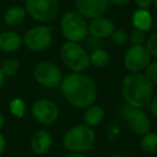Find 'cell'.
<instances>
[{"instance_id":"obj_15","label":"cell","mask_w":157,"mask_h":157,"mask_svg":"<svg viewBox=\"0 0 157 157\" xmlns=\"http://www.w3.org/2000/svg\"><path fill=\"white\" fill-rule=\"evenodd\" d=\"M23 45V37L14 30H6L0 33V50L6 53H13Z\"/></svg>"},{"instance_id":"obj_33","label":"cell","mask_w":157,"mask_h":157,"mask_svg":"<svg viewBox=\"0 0 157 157\" xmlns=\"http://www.w3.org/2000/svg\"><path fill=\"white\" fill-rule=\"evenodd\" d=\"M5 125V115L2 114V112L0 111V129L2 128Z\"/></svg>"},{"instance_id":"obj_27","label":"cell","mask_w":157,"mask_h":157,"mask_svg":"<svg viewBox=\"0 0 157 157\" xmlns=\"http://www.w3.org/2000/svg\"><path fill=\"white\" fill-rule=\"evenodd\" d=\"M135 2L139 9L148 10L154 3V0H135Z\"/></svg>"},{"instance_id":"obj_13","label":"cell","mask_w":157,"mask_h":157,"mask_svg":"<svg viewBox=\"0 0 157 157\" xmlns=\"http://www.w3.org/2000/svg\"><path fill=\"white\" fill-rule=\"evenodd\" d=\"M115 29V24L113 21L105 15L93 18L88 24V33L97 39L109 38Z\"/></svg>"},{"instance_id":"obj_16","label":"cell","mask_w":157,"mask_h":157,"mask_svg":"<svg viewBox=\"0 0 157 157\" xmlns=\"http://www.w3.org/2000/svg\"><path fill=\"white\" fill-rule=\"evenodd\" d=\"M105 115V112L103 110L102 107H100L99 105H92L90 107H87L85 109V112L83 114V121L84 125L86 126L93 127L98 126L101 122L103 121Z\"/></svg>"},{"instance_id":"obj_32","label":"cell","mask_w":157,"mask_h":157,"mask_svg":"<svg viewBox=\"0 0 157 157\" xmlns=\"http://www.w3.org/2000/svg\"><path fill=\"white\" fill-rule=\"evenodd\" d=\"M65 157H86L84 154H76V153H69Z\"/></svg>"},{"instance_id":"obj_11","label":"cell","mask_w":157,"mask_h":157,"mask_svg":"<svg viewBox=\"0 0 157 157\" xmlns=\"http://www.w3.org/2000/svg\"><path fill=\"white\" fill-rule=\"evenodd\" d=\"M31 114L33 118L40 124L50 126L56 123V121L58 120L59 109L53 100L42 98L37 100L33 105Z\"/></svg>"},{"instance_id":"obj_26","label":"cell","mask_w":157,"mask_h":157,"mask_svg":"<svg viewBox=\"0 0 157 157\" xmlns=\"http://www.w3.org/2000/svg\"><path fill=\"white\" fill-rule=\"evenodd\" d=\"M145 74L153 82V84H157V60L150 63V65L145 69Z\"/></svg>"},{"instance_id":"obj_25","label":"cell","mask_w":157,"mask_h":157,"mask_svg":"<svg viewBox=\"0 0 157 157\" xmlns=\"http://www.w3.org/2000/svg\"><path fill=\"white\" fill-rule=\"evenodd\" d=\"M145 48L150 53L151 56L157 57V33L152 35L147 40L145 41Z\"/></svg>"},{"instance_id":"obj_9","label":"cell","mask_w":157,"mask_h":157,"mask_svg":"<svg viewBox=\"0 0 157 157\" xmlns=\"http://www.w3.org/2000/svg\"><path fill=\"white\" fill-rule=\"evenodd\" d=\"M122 110H124L122 117L126 121L127 126L132 133H135L136 136H143L151 130L150 117L142 109L131 108L126 103Z\"/></svg>"},{"instance_id":"obj_22","label":"cell","mask_w":157,"mask_h":157,"mask_svg":"<svg viewBox=\"0 0 157 157\" xmlns=\"http://www.w3.org/2000/svg\"><path fill=\"white\" fill-rule=\"evenodd\" d=\"M10 113L16 118H23L26 113V103L23 99L14 98L9 103Z\"/></svg>"},{"instance_id":"obj_34","label":"cell","mask_w":157,"mask_h":157,"mask_svg":"<svg viewBox=\"0 0 157 157\" xmlns=\"http://www.w3.org/2000/svg\"><path fill=\"white\" fill-rule=\"evenodd\" d=\"M111 157H125V156H123V155H121V154H115V155H113V156H111Z\"/></svg>"},{"instance_id":"obj_5","label":"cell","mask_w":157,"mask_h":157,"mask_svg":"<svg viewBox=\"0 0 157 157\" xmlns=\"http://www.w3.org/2000/svg\"><path fill=\"white\" fill-rule=\"evenodd\" d=\"M59 57L71 72H84L90 66V54L80 43L65 42L59 50Z\"/></svg>"},{"instance_id":"obj_10","label":"cell","mask_w":157,"mask_h":157,"mask_svg":"<svg viewBox=\"0 0 157 157\" xmlns=\"http://www.w3.org/2000/svg\"><path fill=\"white\" fill-rule=\"evenodd\" d=\"M151 63V55L144 45H131L124 55L125 68L130 73L142 72Z\"/></svg>"},{"instance_id":"obj_7","label":"cell","mask_w":157,"mask_h":157,"mask_svg":"<svg viewBox=\"0 0 157 157\" xmlns=\"http://www.w3.org/2000/svg\"><path fill=\"white\" fill-rule=\"evenodd\" d=\"M33 75L38 84L48 88L57 87L63 81V72L59 67L48 60H42L36 63L33 70Z\"/></svg>"},{"instance_id":"obj_35","label":"cell","mask_w":157,"mask_h":157,"mask_svg":"<svg viewBox=\"0 0 157 157\" xmlns=\"http://www.w3.org/2000/svg\"><path fill=\"white\" fill-rule=\"evenodd\" d=\"M153 5H154L155 7L157 8V0H154V3H153Z\"/></svg>"},{"instance_id":"obj_30","label":"cell","mask_w":157,"mask_h":157,"mask_svg":"<svg viewBox=\"0 0 157 157\" xmlns=\"http://www.w3.org/2000/svg\"><path fill=\"white\" fill-rule=\"evenodd\" d=\"M6 146H7V140L5 136L0 132V155L3 154V152L6 151Z\"/></svg>"},{"instance_id":"obj_20","label":"cell","mask_w":157,"mask_h":157,"mask_svg":"<svg viewBox=\"0 0 157 157\" xmlns=\"http://www.w3.org/2000/svg\"><path fill=\"white\" fill-rule=\"evenodd\" d=\"M0 69L5 74L6 78H11V76H15L16 74L20 72L21 69V63L17 58L15 57H8L0 65Z\"/></svg>"},{"instance_id":"obj_19","label":"cell","mask_w":157,"mask_h":157,"mask_svg":"<svg viewBox=\"0 0 157 157\" xmlns=\"http://www.w3.org/2000/svg\"><path fill=\"white\" fill-rule=\"evenodd\" d=\"M90 65H93L95 68L102 69V68L109 66L110 61H111V56L105 50L98 48V50L93 51L90 54Z\"/></svg>"},{"instance_id":"obj_18","label":"cell","mask_w":157,"mask_h":157,"mask_svg":"<svg viewBox=\"0 0 157 157\" xmlns=\"http://www.w3.org/2000/svg\"><path fill=\"white\" fill-rule=\"evenodd\" d=\"M26 15L27 12L24 7L14 6L6 11L5 15H3V22L9 27H16L24 22Z\"/></svg>"},{"instance_id":"obj_21","label":"cell","mask_w":157,"mask_h":157,"mask_svg":"<svg viewBox=\"0 0 157 157\" xmlns=\"http://www.w3.org/2000/svg\"><path fill=\"white\" fill-rule=\"evenodd\" d=\"M141 140H140V147L143 150L144 152L150 153H157V132H153V131H148L147 133L141 136Z\"/></svg>"},{"instance_id":"obj_29","label":"cell","mask_w":157,"mask_h":157,"mask_svg":"<svg viewBox=\"0 0 157 157\" xmlns=\"http://www.w3.org/2000/svg\"><path fill=\"white\" fill-rule=\"evenodd\" d=\"M130 1L131 0H109L110 3L117 6V7H124V6H127L130 3Z\"/></svg>"},{"instance_id":"obj_1","label":"cell","mask_w":157,"mask_h":157,"mask_svg":"<svg viewBox=\"0 0 157 157\" xmlns=\"http://www.w3.org/2000/svg\"><path fill=\"white\" fill-rule=\"evenodd\" d=\"M60 90L66 100L76 109H86L97 98V86L84 72H71L63 78Z\"/></svg>"},{"instance_id":"obj_24","label":"cell","mask_w":157,"mask_h":157,"mask_svg":"<svg viewBox=\"0 0 157 157\" xmlns=\"http://www.w3.org/2000/svg\"><path fill=\"white\" fill-rule=\"evenodd\" d=\"M128 38L131 45H143L144 42L146 41L145 33L136 28L131 30V33L128 35Z\"/></svg>"},{"instance_id":"obj_23","label":"cell","mask_w":157,"mask_h":157,"mask_svg":"<svg viewBox=\"0 0 157 157\" xmlns=\"http://www.w3.org/2000/svg\"><path fill=\"white\" fill-rule=\"evenodd\" d=\"M110 38H111L112 43L116 46H125L129 42L128 33L122 29H115L110 36Z\"/></svg>"},{"instance_id":"obj_17","label":"cell","mask_w":157,"mask_h":157,"mask_svg":"<svg viewBox=\"0 0 157 157\" xmlns=\"http://www.w3.org/2000/svg\"><path fill=\"white\" fill-rule=\"evenodd\" d=\"M131 22L136 29H139L141 31H148L152 28L153 25V16L148 10L138 9L133 12Z\"/></svg>"},{"instance_id":"obj_3","label":"cell","mask_w":157,"mask_h":157,"mask_svg":"<svg viewBox=\"0 0 157 157\" xmlns=\"http://www.w3.org/2000/svg\"><path fill=\"white\" fill-rule=\"evenodd\" d=\"M96 143V133L86 125H78L65 133L63 144L70 153L84 154L90 151Z\"/></svg>"},{"instance_id":"obj_37","label":"cell","mask_w":157,"mask_h":157,"mask_svg":"<svg viewBox=\"0 0 157 157\" xmlns=\"http://www.w3.org/2000/svg\"><path fill=\"white\" fill-rule=\"evenodd\" d=\"M0 20H1V17H0Z\"/></svg>"},{"instance_id":"obj_4","label":"cell","mask_w":157,"mask_h":157,"mask_svg":"<svg viewBox=\"0 0 157 157\" xmlns=\"http://www.w3.org/2000/svg\"><path fill=\"white\" fill-rule=\"evenodd\" d=\"M63 37L69 42L80 43L88 36V23L78 11H68L59 23Z\"/></svg>"},{"instance_id":"obj_12","label":"cell","mask_w":157,"mask_h":157,"mask_svg":"<svg viewBox=\"0 0 157 157\" xmlns=\"http://www.w3.org/2000/svg\"><path fill=\"white\" fill-rule=\"evenodd\" d=\"M109 5V0H75L76 11L90 20L105 15Z\"/></svg>"},{"instance_id":"obj_8","label":"cell","mask_w":157,"mask_h":157,"mask_svg":"<svg viewBox=\"0 0 157 157\" xmlns=\"http://www.w3.org/2000/svg\"><path fill=\"white\" fill-rule=\"evenodd\" d=\"M53 42V26H33L25 33L23 44L33 52L46 50Z\"/></svg>"},{"instance_id":"obj_31","label":"cell","mask_w":157,"mask_h":157,"mask_svg":"<svg viewBox=\"0 0 157 157\" xmlns=\"http://www.w3.org/2000/svg\"><path fill=\"white\" fill-rule=\"evenodd\" d=\"M5 83H6V76H5V74L2 73L1 69H0V90H2V87L5 86Z\"/></svg>"},{"instance_id":"obj_2","label":"cell","mask_w":157,"mask_h":157,"mask_svg":"<svg viewBox=\"0 0 157 157\" xmlns=\"http://www.w3.org/2000/svg\"><path fill=\"white\" fill-rule=\"evenodd\" d=\"M122 95L131 108L143 109L154 96V84L143 72L129 73L122 82Z\"/></svg>"},{"instance_id":"obj_6","label":"cell","mask_w":157,"mask_h":157,"mask_svg":"<svg viewBox=\"0 0 157 157\" xmlns=\"http://www.w3.org/2000/svg\"><path fill=\"white\" fill-rule=\"evenodd\" d=\"M25 10L27 14L36 22L50 23L58 15V0H26Z\"/></svg>"},{"instance_id":"obj_28","label":"cell","mask_w":157,"mask_h":157,"mask_svg":"<svg viewBox=\"0 0 157 157\" xmlns=\"http://www.w3.org/2000/svg\"><path fill=\"white\" fill-rule=\"evenodd\" d=\"M150 110H151V113L153 114L154 117L157 118V95L156 96H153L152 100L150 102Z\"/></svg>"},{"instance_id":"obj_36","label":"cell","mask_w":157,"mask_h":157,"mask_svg":"<svg viewBox=\"0 0 157 157\" xmlns=\"http://www.w3.org/2000/svg\"><path fill=\"white\" fill-rule=\"evenodd\" d=\"M156 28H157V18H156Z\"/></svg>"},{"instance_id":"obj_14","label":"cell","mask_w":157,"mask_h":157,"mask_svg":"<svg viewBox=\"0 0 157 157\" xmlns=\"http://www.w3.org/2000/svg\"><path fill=\"white\" fill-rule=\"evenodd\" d=\"M53 145V138L48 131L38 130L30 139V148L35 154L43 155L51 150Z\"/></svg>"}]
</instances>
